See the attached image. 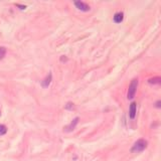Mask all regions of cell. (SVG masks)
Masks as SVG:
<instances>
[{"mask_svg": "<svg viewBox=\"0 0 161 161\" xmlns=\"http://www.w3.org/2000/svg\"><path fill=\"white\" fill-rule=\"evenodd\" d=\"M148 146V142L145 139H138L137 141L133 144L132 148H131V152L132 153H140L144 151Z\"/></svg>", "mask_w": 161, "mask_h": 161, "instance_id": "obj_1", "label": "cell"}, {"mask_svg": "<svg viewBox=\"0 0 161 161\" xmlns=\"http://www.w3.org/2000/svg\"><path fill=\"white\" fill-rule=\"evenodd\" d=\"M137 87H138V79H133L131 81L130 85H129V89H128V99L131 100L135 97V94L137 92Z\"/></svg>", "mask_w": 161, "mask_h": 161, "instance_id": "obj_2", "label": "cell"}, {"mask_svg": "<svg viewBox=\"0 0 161 161\" xmlns=\"http://www.w3.org/2000/svg\"><path fill=\"white\" fill-rule=\"evenodd\" d=\"M79 121H80V118H79V117L75 118V119L72 121V123L70 124L69 126H67V127L65 128V132H72V131L74 130L75 128H76V126L78 125Z\"/></svg>", "mask_w": 161, "mask_h": 161, "instance_id": "obj_3", "label": "cell"}, {"mask_svg": "<svg viewBox=\"0 0 161 161\" xmlns=\"http://www.w3.org/2000/svg\"><path fill=\"white\" fill-rule=\"evenodd\" d=\"M74 3H75V5L77 6V8H79L82 11H89L90 10V6L88 5L87 3H85V2H83V1H75Z\"/></svg>", "mask_w": 161, "mask_h": 161, "instance_id": "obj_4", "label": "cell"}, {"mask_svg": "<svg viewBox=\"0 0 161 161\" xmlns=\"http://www.w3.org/2000/svg\"><path fill=\"white\" fill-rule=\"evenodd\" d=\"M136 112H137V105H136L135 102H133L129 107V117H130V119L133 120L136 117Z\"/></svg>", "mask_w": 161, "mask_h": 161, "instance_id": "obj_5", "label": "cell"}, {"mask_svg": "<svg viewBox=\"0 0 161 161\" xmlns=\"http://www.w3.org/2000/svg\"><path fill=\"white\" fill-rule=\"evenodd\" d=\"M51 79H53V75H51V72H49V74L47 75L46 77H45L44 80L41 82V87L42 88H47V87H49V84H51Z\"/></svg>", "mask_w": 161, "mask_h": 161, "instance_id": "obj_6", "label": "cell"}, {"mask_svg": "<svg viewBox=\"0 0 161 161\" xmlns=\"http://www.w3.org/2000/svg\"><path fill=\"white\" fill-rule=\"evenodd\" d=\"M114 22L115 23H121L122 21H123L124 19V14L123 12H117L116 14L114 15Z\"/></svg>", "mask_w": 161, "mask_h": 161, "instance_id": "obj_7", "label": "cell"}, {"mask_svg": "<svg viewBox=\"0 0 161 161\" xmlns=\"http://www.w3.org/2000/svg\"><path fill=\"white\" fill-rule=\"evenodd\" d=\"M148 83L150 85H159L161 86V77H154L148 80Z\"/></svg>", "mask_w": 161, "mask_h": 161, "instance_id": "obj_8", "label": "cell"}, {"mask_svg": "<svg viewBox=\"0 0 161 161\" xmlns=\"http://www.w3.org/2000/svg\"><path fill=\"white\" fill-rule=\"evenodd\" d=\"M6 132H7V128H6V126H4V125H2V124H0V136L5 135Z\"/></svg>", "mask_w": 161, "mask_h": 161, "instance_id": "obj_9", "label": "cell"}, {"mask_svg": "<svg viewBox=\"0 0 161 161\" xmlns=\"http://www.w3.org/2000/svg\"><path fill=\"white\" fill-rule=\"evenodd\" d=\"M5 54H6V49L3 46H0V60L5 56Z\"/></svg>", "mask_w": 161, "mask_h": 161, "instance_id": "obj_10", "label": "cell"}, {"mask_svg": "<svg viewBox=\"0 0 161 161\" xmlns=\"http://www.w3.org/2000/svg\"><path fill=\"white\" fill-rule=\"evenodd\" d=\"M72 108H74V104H72V102H69V103L65 105V109H67V110H72Z\"/></svg>", "mask_w": 161, "mask_h": 161, "instance_id": "obj_11", "label": "cell"}, {"mask_svg": "<svg viewBox=\"0 0 161 161\" xmlns=\"http://www.w3.org/2000/svg\"><path fill=\"white\" fill-rule=\"evenodd\" d=\"M154 107L158 108V109H161V100H159V101H157V102H155V104H154Z\"/></svg>", "mask_w": 161, "mask_h": 161, "instance_id": "obj_12", "label": "cell"}, {"mask_svg": "<svg viewBox=\"0 0 161 161\" xmlns=\"http://www.w3.org/2000/svg\"><path fill=\"white\" fill-rule=\"evenodd\" d=\"M17 6L18 7H20V9H25L26 8V6H23V5H18L17 4Z\"/></svg>", "mask_w": 161, "mask_h": 161, "instance_id": "obj_13", "label": "cell"}, {"mask_svg": "<svg viewBox=\"0 0 161 161\" xmlns=\"http://www.w3.org/2000/svg\"><path fill=\"white\" fill-rule=\"evenodd\" d=\"M0 115H1V113H0Z\"/></svg>", "mask_w": 161, "mask_h": 161, "instance_id": "obj_14", "label": "cell"}]
</instances>
